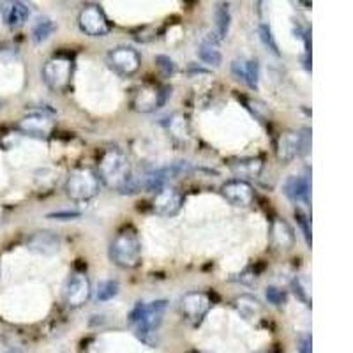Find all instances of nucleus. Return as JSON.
I'll return each mask as SVG.
<instances>
[{"instance_id":"obj_22","label":"nucleus","mask_w":353,"mask_h":353,"mask_svg":"<svg viewBox=\"0 0 353 353\" xmlns=\"http://www.w3.org/2000/svg\"><path fill=\"white\" fill-rule=\"evenodd\" d=\"M232 14H230L228 4H219L216 9V39H225L230 32Z\"/></svg>"},{"instance_id":"obj_4","label":"nucleus","mask_w":353,"mask_h":353,"mask_svg":"<svg viewBox=\"0 0 353 353\" xmlns=\"http://www.w3.org/2000/svg\"><path fill=\"white\" fill-rule=\"evenodd\" d=\"M44 83L55 92L65 90L72 77V59L68 55H55L50 61L44 62L41 69Z\"/></svg>"},{"instance_id":"obj_11","label":"nucleus","mask_w":353,"mask_h":353,"mask_svg":"<svg viewBox=\"0 0 353 353\" xmlns=\"http://www.w3.org/2000/svg\"><path fill=\"white\" fill-rule=\"evenodd\" d=\"M210 307H212V301L203 292H191L182 299V313L189 321H193L194 325L203 320Z\"/></svg>"},{"instance_id":"obj_23","label":"nucleus","mask_w":353,"mask_h":353,"mask_svg":"<svg viewBox=\"0 0 353 353\" xmlns=\"http://www.w3.org/2000/svg\"><path fill=\"white\" fill-rule=\"evenodd\" d=\"M55 30H57V25L52 18H46V17L39 18L32 28V41L36 44L44 43V41H48L50 37H52V34L55 32Z\"/></svg>"},{"instance_id":"obj_18","label":"nucleus","mask_w":353,"mask_h":353,"mask_svg":"<svg viewBox=\"0 0 353 353\" xmlns=\"http://www.w3.org/2000/svg\"><path fill=\"white\" fill-rule=\"evenodd\" d=\"M311 185L305 176H290L285 182V194L293 203H307Z\"/></svg>"},{"instance_id":"obj_35","label":"nucleus","mask_w":353,"mask_h":353,"mask_svg":"<svg viewBox=\"0 0 353 353\" xmlns=\"http://www.w3.org/2000/svg\"><path fill=\"white\" fill-rule=\"evenodd\" d=\"M256 353H270V352H256Z\"/></svg>"},{"instance_id":"obj_15","label":"nucleus","mask_w":353,"mask_h":353,"mask_svg":"<svg viewBox=\"0 0 353 353\" xmlns=\"http://www.w3.org/2000/svg\"><path fill=\"white\" fill-rule=\"evenodd\" d=\"M0 17L4 23L11 28L23 27L25 21L30 17V9L23 2L11 0V2H0Z\"/></svg>"},{"instance_id":"obj_33","label":"nucleus","mask_w":353,"mask_h":353,"mask_svg":"<svg viewBox=\"0 0 353 353\" xmlns=\"http://www.w3.org/2000/svg\"><path fill=\"white\" fill-rule=\"evenodd\" d=\"M311 345H313V339H311V336H309V334H304V336L299 337L297 352L299 353H313Z\"/></svg>"},{"instance_id":"obj_2","label":"nucleus","mask_w":353,"mask_h":353,"mask_svg":"<svg viewBox=\"0 0 353 353\" xmlns=\"http://www.w3.org/2000/svg\"><path fill=\"white\" fill-rule=\"evenodd\" d=\"M110 258L122 269H134L141 261V242L137 230L125 226L110 245Z\"/></svg>"},{"instance_id":"obj_27","label":"nucleus","mask_w":353,"mask_h":353,"mask_svg":"<svg viewBox=\"0 0 353 353\" xmlns=\"http://www.w3.org/2000/svg\"><path fill=\"white\" fill-rule=\"evenodd\" d=\"M258 34H260V39L261 43H263L265 48H269L274 55H279V48H277V43L276 39H274V34L272 30H270L269 25L260 23V27H258Z\"/></svg>"},{"instance_id":"obj_19","label":"nucleus","mask_w":353,"mask_h":353,"mask_svg":"<svg viewBox=\"0 0 353 353\" xmlns=\"http://www.w3.org/2000/svg\"><path fill=\"white\" fill-rule=\"evenodd\" d=\"M261 168H263V163H261L260 157H242V159L230 161V170H232L241 181L251 179V176H258L260 175Z\"/></svg>"},{"instance_id":"obj_16","label":"nucleus","mask_w":353,"mask_h":353,"mask_svg":"<svg viewBox=\"0 0 353 353\" xmlns=\"http://www.w3.org/2000/svg\"><path fill=\"white\" fill-rule=\"evenodd\" d=\"M28 249L34 253L44 254V256H52L59 253L61 249V239L50 232H37L27 242Z\"/></svg>"},{"instance_id":"obj_6","label":"nucleus","mask_w":353,"mask_h":353,"mask_svg":"<svg viewBox=\"0 0 353 353\" xmlns=\"http://www.w3.org/2000/svg\"><path fill=\"white\" fill-rule=\"evenodd\" d=\"M78 25H80L81 32L90 37H103L112 30V25H110L105 11L96 4H88L81 9Z\"/></svg>"},{"instance_id":"obj_13","label":"nucleus","mask_w":353,"mask_h":353,"mask_svg":"<svg viewBox=\"0 0 353 353\" xmlns=\"http://www.w3.org/2000/svg\"><path fill=\"white\" fill-rule=\"evenodd\" d=\"M90 299V281L85 274L77 272L69 277L65 286V302L69 307H81Z\"/></svg>"},{"instance_id":"obj_26","label":"nucleus","mask_w":353,"mask_h":353,"mask_svg":"<svg viewBox=\"0 0 353 353\" xmlns=\"http://www.w3.org/2000/svg\"><path fill=\"white\" fill-rule=\"evenodd\" d=\"M117 295H119V283L113 281V279L99 283V286H97V302H108L112 301L113 297H117Z\"/></svg>"},{"instance_id":"obj_25","label":"nucleus","mask_w":353,"mask_h":353,"mask_svg":"<svg viewBox=\"0 0 353 353\" xmlns=\"http://www.w3.org/2000/svg\"><path fill=\"white\" fill-rule=\"evenodd\" d=\"M168 129L176 140H188L189 138V122L184 115H173L168 122Z\"/></svg>"},{"instance_id":"obj_9","label":"nucleus","mask_w":353,"mask_h":353,"mask_svg":"<svg viewBox=\"0 0 353 353\" xmlns=\"http://www.w3.org/2000/svg\"><path fill=\"white\" fill-rule=\"evenodd\" d=\"M221 194L226 198L228 203H232L233 207H251L254 201V189L249 182L241 181V179H233L228 181L226 184H223L221 188Z\"/></svg>"},{"instance_id":"obj_14","label":"nucleus","mask_w":353,"mask_h":353,"mask_svg":"<svg viewBox=\"0 0 353 353\" xmlns=\"http://www.w3.org/2000/svg\"><path fill=\"white\" fill-rule=\"evenodd\" d=\"M232 72L233 77L241 80L242 83L248 85L251 90H256L258 81H260V68L258 62L253 59H235L232 62Z\"/></svg>"},{"instance_id":"obj_7","label":"nucleus","mask_w":353,"mask_h":353,"mask_svg":"<svg viewBox=\"0 0 353 353\" xmlns=\"http://www.w3.org/2000/svg\"><path fill=\"white\" fill-rule=\"evenodd\" d=\"M168 94V88L161 85H143L132 96V108L141 113L156 112L165 106Z\"/></svg>"},{"instance_id":"obj_8","label":"nucleus","mask_w":353,"mask_h":353,"mask_svg":"<svg viewBox=\"0 0 353 353\" xmlns=\"http://www.w3.org/2000/svg\"><path fill=\"white\" fill-rule=\"evenodd\" d=\"M110 68L115 69L122 77H132L137 74L141 65V59L138 52L131 46H117L112 48L106 55Z\"/></svg>"},{"instance_id":"obj_29","label":"nucleus","mask_w":353,"mask_h":353,"mask_svg":"<svg viewBox=\"0 0 353 353\" xmlns=\"http://www.w3.org/2000/svg\"><path fill=\"white\" fill-rule=\"evenodd\" d=\"M265 295H267V301H269L272 305H277V307L286 302V293L283 292V290L276 288V286H269L267 292H265Z\"/></svg>"},{"instance_id":"obj_28","label":"nucleus","mask_w":353,"mask_h":353,"mask_svg":"<svg viewBox=\"0 0 353 353\" xmlns=\"http://www.w3.org/2000/svg\"><path fill=\"white\" fill-rule=\"evenodd\" d=\"M156 65H157V69H159V71L165 74V77H172L173 72H175V69H176L175 62H173L172 59H170V57H166V55H157L156 57Z\"/></svg>"},{"instance_id":"obj_34","label":"nucleus","mask_w":353,"mask_h":353,"mask_svg":"<svg viewBox=\"0 0 353 353\" xmlns=\"http://www.w3.org/2000/svg\"><path fill=\"white\" fill-rule=\"evenodd\" d=\"M81 214L80 212H52L48 214V219H59V221H71V219H78Z\"/></svg>"},{"instance_id":"obj_20","label":"nucleus","mask_w":353,"mask_h":353,"mask_svg":"<svg viewBox=\"0 0 353 353\" xmlns=\"http://www.w3.org/2000/svg\"><path fill=\"white\" fill-rule=\"evenodd\" d=\"M272 242L279 249H292L293 242H295V235H293V230L290 228V225L285 219H279V217L274 219Z\"/></svg>"},{"instance_id":"obj_24","label":"nucleus","mask_w":353,"mask_h":353,"mask_svg":"<svg viewBox=\"0 0 353 353\" xmlns=\"http://www.w3.org/2000/svg\"><path fill=\"white\" fill-rule=\"evenodd\" d=\"M198 57H200L201 62L214 65V68L221 65V62H223V55H221L219 50L216 48V44L212 43H201L200 48H198Z\"/></svg>"},{"instance_id":"obj_21","label":"nucleus","mask_w":353,"mask_h":353,"mask_svg":"<svg viewBox=\"0 0 353 353\" xmlns=\"http://www.w3.org/2000/svg\"><path fill=\"white\" fill-rule=\"evenodd\" d=\"M235 307L245 320H256L261 313V304L253 295H241L235 299Z\"/></svg>"},{"instance_id":"obj_17","label":"nucleus","mask_w":353,"mask_h":353,"mask_svg":"<svg viewBox=\"0 0 353 353\" xmlns=\"http://www.w3.org/2000/svg\"><path fill=\"white\" fill-rule=\"evenodd\" d=\"M276 152L279 161H283V163H288V161L295 159L301 154V138H299V132H281L279 138H277Z\"/></svg>"},{"instance_id":"obj_10","label":"nucleus","mask_w":353,"mask_h":353,"mask_svg":"<svg viewBox=\"0 0 353 353\" xmlns=\"http://www.w3.org/2000/svg\"><path fill=\"white\" fill-rule=\"evenodd\" d=\"M182 205H184V196L176 189L165 185L156 193V198L152 201V210L157 216L173 217L181 212Z\"/></svg>"},{"instance_id":"obj_31","label":"nucleus","mask_w":353,"mask_h":353,"mask_svg":"<svg viewBox=\"0 0 353 353\" xmlns=\"http://www.w3.org/2000/svg\"><path fill=\"white\" fill-rule=\"evenodd\" d=\"M293 290H295V295H299V299L309 305V290L307 286H304V279H295L293 281Z\"/></svg>"},{"instance_id":"obj_36","label":"nucleus","mask_w":353,"mask_h":353,"mask_svg":"<svg viewBox=\"0 0 353 353\" xmlns=\"http://www.w3.org/2000/svg\"><path fill=\"white\" fill-rule=\"evenodd\" d=\"M9 353H20V352H9Z\"/></svg>"},{"instance_id":"obj_12","label":"nucleus","mask_w":353,"mask_h":353,"mask_svg":"<svg viewBox=\"0 0 353 353\" xmlns=\"http://www.w3.org/2000/svg\"><path fill=\"white\" fill-rule=\"evenodd\" d=\"M18 129H20L23 134L34 138H48L50 132L53 131V121L52 117L46 115L43 112H34L28 113L27 117H23L20 122H18Z\"/></svg>"},{"instance_id":"obj_32","label":"nucleus","mask_w":353,"mask_h":353,"mask_svg":"<svg viewBox=\"0 0 353 353\" xmlns=\"http://www.w3.org/2000/svg\"><path fill=\"white\" fill-rule=\"evenodd\" d=\"M295 217H297V223H299V225H301L302 233H304L305 242H307V245H311V228H309L307 217H305L302 212H299V210H295Z\"/></svg>"},{"instance_id":"obj_1","label":"nucleus","mask_w":353,"mask_h":353,"mask_svg":"<svg viewBox=\"0 0 353 353\" xmlns=\"http://www.w3.org/2000/svg\"><path fill=\"white\" fill-rule=\"evenodd\" d=\"M97 179L110 189H117L124 193L131 179V165L121 149H106L97 163Z\"/></svg>"},{"instance_id":"obj_5","label":"nucleus","mask_w":353,"mask_h":353,"mask_svg":"<svg viewBox=\"0 0 353 353\" xmlns=\"http://www.w3.org/2000/svg\"><path fill=\"white\" fill-rule=\"evenodd\" d=\"M166 301H154L150 304H143L140 316L137 320V336L141 341L152 345L154 334L159 330L161 323H163V316L166 311Z\"/></svg>"},{"instance_id":"obj_30","label":"nucleus","mask_w":353,"mask_h":353,"mask_svg":"<svg viewBox=\"0 0 353 353\" xmlns=\"http://www.w3.org/2000/svg\"><path fill=\"white\" fill-rule=\"evenodd\" d=\"M299 138H301V154L299 156H307L309 149H311V131L307 128L302 129V132H299Z\"/></svg>"},{"instance_id":"obj_3","label":"nucleus","mask_w":353,"mask_h":353,"mask_svg":"<svg viewBox=\"0 0 353 353\" xmlns=\"http://www.w3.org/2000/svg\"><path fill=\"white\" fill-rule=\"evenodd\" d=\"M101 182L97 179V173L92 168L80 166L72 170L65 182V193L74 201H87L99 193Z\"/></svg>"}]
</instances>
